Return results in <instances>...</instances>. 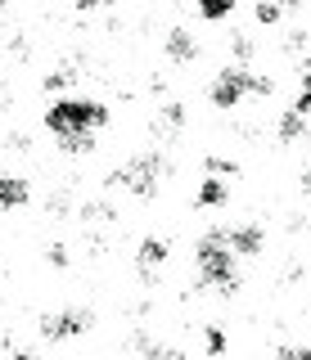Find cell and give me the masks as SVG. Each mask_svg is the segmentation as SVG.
<instances>
[{
	"mask_svg": "<svg viewBox=\"0 0 311 360\" xmlns=\"http://www.w3.org/2000/svg\"><path fill=\"white\" fill-rule=\"evenodd\" d=\"M303 131H307V117H303L298 108H288L284 117H280V140H298Z\"/></svg>",
	"mask_w": 311,
	"mask_h": 360,
	"instance_id": "8fae6325",
	"label": "cell"
},
{
	"mask_svg": "<svg viewBox=\"0 0 311 360\" xmlns=\"http://www.w3.org/2000/svg\"><path fill=\"white\" fill-rule=\"evenodd\" d=\"M293 108H298V112H303V117H307V112H311V68H307V72H303V90H298V99H293Z\"/></svg>",
	"mask_w": 311,
	"mask_h": 360,
	"instance_id": "5bb4252c",
	"label": "cell"
},
{
	"mask_svg": "<svg viewBox=\"0 0 311 360\" xmlns=\"http://www.w3.org/2000/svg\"><path fill=\"white\" fill-rule=\"evenodd\" d=\"M77 9H95V5H104V0H72Z\"/></svg>",
	"mask_w": 311,
	"mask_h": 360,
	"instance_id": "d6986e66",
	"label": "cell"
},
{
	"mask_svg": "<svg viewBox=\"0 0 311 360\" xmlns=\"http://www.w3.org/2000/svg\"><path fill=\"white\" fill-rule=\"evenodd\" d=\"M27 202V180H18V176H0V207H23Z\"/></svg>",
	"mask_w": 311,
	"mask_h": 360,
	"instance_id": "52a82bcc",
	"label": "cell"
},
{
	"mask_svg": "<svg viewBox=\"0 0 311 360\" xmlns=\"http://www.w3.org/2000/svg\"><path fill=\"white\" fill-rule=\"evenodd\" d=\"M303 189H307V194H311V167H307V172H303Z\"/></svg>",
	"mask_w": 311,
	"mask_h": 360,
	"instance_id": "44dd1931",
	"label": "cell"
},
{
	"mask_svg": "<svg viewBox=\"0 0 311 360\" xmlns=\"http://www.w3.org/2000/svg\"><path fill=\"white\" fill-rule=\"evenodd\" d=\"M203 347H208L212 356H217V352H226V338H221V329H208V333H203Z\"/></svg>",
	"mask_w": 311,
	"mask_h": 360,
	"instance_id": "2e32d148",
	"label": "cell"
},
{
	"mask_svg": "<svg viewBox=\"0 0 311 360\" xmlns=\"http://www.w3.org/2000/svg\"><path fill=\"white\" fill-rule=\"evenodd\" d=\"M167 54H172L176 63H190L194 54H198V45H194V37L185 27H176V32H167Z\"/></svg>",
	"mask_w": 311,
	"mask_h": 360,
	"instance_id": "ba28073f",
	"label": "cell"
},
{
	"mask_svg": "<svg viewBox=\"0 0 311 360\" xmlns=\"http://www.w3.org/2000/svg\"><path fill=\"white\" fill-rule=\"evenodd\" d=\"M163 257H167V243H163V239H144V243H140V266H144V270L163 266Z\"/></svg>",
	"mask_w": 311,
	"mask_h": 360,
	"instance_id": "30bf717a",
	"label": "cell"
},
{
	"mask_svg": "<svg viewBox=\"0 0 311 360\" xmlns=\"http://www.w3.org/2000/svg\"><path fill=\"white\" fill-rule=\"evenodd\" d=\"M221 239L230 243V252H239V257H258V252H262V243H266V234H262V225H239V230H221Z\"/></svg>",
	"mask_w": 311,
	"mask_h": 360,
	"instance_id": "8992f818",
	"label": "cell"
},
{
	"mask_svg": "<svg viewBox=\"0 0 311 360\" xmlns=\"http://www.w3.org/2000/svg\"><path fill=\"white\" fill-rule=\"evenodd\" d=\"M59 140H63V149H68V153H91L95 149L91 131H68V135H59Z\"/></svg>",
	"mask_w": 311,
	"mask_h": 360,
	"instance_id": "7c38bea8",
	"label": "cell"
},
{
	"mask_svg": "<svg viewBox=\"0 0 311 360\" xmlns=\"http://www.w3.org/2000/svg\"><path fill=\"white\" fill-rule=\"evenodd\" d=\"M230 9H235V0H198V14L203 18H230Z\"/></svg>",
	"mask_w": 311,
	"mask_h": 360,
	"instance_id": "4fadbf2b",
	"label": "cell"
},
{
	"mask_svg": "<svg viewBox=\"0 0 311 360\" xmlns=\"http://www.w3.org/2000/svg\"><path fill=\"white\" fill-rule=\"evenodd\" d=\"M198 275H203V284H212L221 292H235L239 288L235 252H230V243L221 239V230H212L203 243H198Z\"/></svg>",
	"mask_w": 311,
	"mask_h": 360,
	"instance_id": "6da1fadb",
	"label": "cell"
},
{
	"mask_svg": "<svg viewBox=\"0 0 311 360\" xmlns=\"http://www.w3.org/2000/svg\"><path fill=\"white\" fill-rule=\"evenodd\" d=\"M280 356H288V360H311V347H280Z\"/></svg>",
	"mask_w": 311,
	"mask_h": 360,
	"instance_id": "ac0fdd59",
	"label": "cell"
},
{
	"mask_svg": "<svg viewBox=\"0 0 311 360\" xmlns=\"http://www.w3.org/2000/svg\"><path fill=\"white\" fill-rule=\"evenodd\" d=\"M280 14H284V9L275 5V0H262V5H258V22H266V27H271V22H280Z\"/></svg>",
	"mask_w": 311,
	"mask_h": 360,
	"instance_id": "9a60e30c",
	"label": "cell"
},
{
	"mask_svg": "<svg viewBox=\"0 0 311 360\" xmlns=\"http://www.w3.org/2000/svg\"><path fill=\"white\" fill-rule=\"evenodd\" d=\"M275 5H280V9H293V5H303V0H275Z\"/></svg>",
	"mask_w": 311,
	"mask_h": 360,
	"instance_id": "ffe728a7",
	"label": "cell"
},
{
	"mask_svg": "<svg viewBox=\"0 0 311 360\" xmlns=\"http://www.w3.org/2000/svg\"><path fill=\"white\" fill-rule=\"evenodd\" d=\"M108 122V108L95 104V99H59L50 112H46V127L54 135H68V131H95Z\"/></svg>",
	"mask_w": 311,
	"mask_h": 360,
	"instance_id": "7a4b0ae2",
	"label": "cell"
},
{
	"mask_svg": "<svg viewBox=\"0 0 311 360\" xmlns=\"http://www.w3.org/2000/svg\"><path fill=\"white\" fill-rule=\"evenodd\" d=\"M226 198H230L226 180H203V185H198V207H221Z\"/></svg>",
	"mask_w": 311,
	"mask_h": 360,
	"instance_id": "9c48e42d",
	"label": "cell"
},
{
	"mask_svg": "<svg viewBox=\"0 0 311 360\" xmlns=\"http://www.w3.org/2000/svg\"><path fill=\"white\" fill-rule=\"evenodd\" d=\"M248 68H226V72L212 82V104L217 108H235L243 95H248Z\"/></svg>",
	"mask_w": 311,
	"mask_h": 360,
	"instance_id": "277c9868",
	"label": "cell"
},
{
	"mask_svg": "<svg viewBox=\"0 0 311 360\" xmlns=\"http://www.w3.org/2000/svg\"><path fill=\"white\" fill-rule=\"evenodd\" d=\"M158 172H163L158 153H144V158H136L131 167H122V172H113V185H127L131 194H140V198H153V194H158Z\"/></svg>",
	"mask_w": 311,
	"mask_h": 360,
	"instance_id": "3957f363",
	"label": "cell"
},
{
	"mask_svg": "<svg viewBox=\"0 0 311 360\" xmlns=\"http://www.w3.org/2000/svg\"><path fill=\"white\" fill-rule=\"evenodd\" d=\"M208 167H212L217 176H239V167H235V162H226V158H212V162H208Z\"/></svg>",
	"mask_w": 311,
	"mask_h": 360,
	"instance_id": "e0dca14e",
	"label": "cell"
},
{
	"mask_svg": "<svg viewBox=\"0 0 311 360\" xmlns=\"http://www.w3.org/2000/svg\"><path fill=\"white\" fill-rule=\"evenodd\" d=\"M86 329H91V311H59V315L41 320V333L46 338H72V333H86Z\"/></svg>",
	"mask_w": 311,
	"mask_h": 360,
	"instance_id": "5b68a950",
	"label": "cell"
}]
</instances>
